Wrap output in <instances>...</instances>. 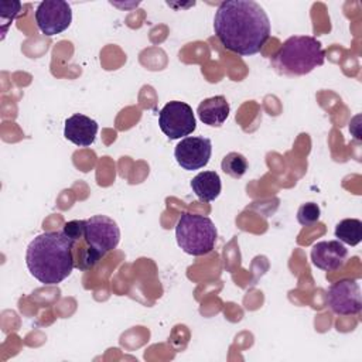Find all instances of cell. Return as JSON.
<instances>
[{
    "label": "cell",
    "instance_id": "2e32d148",
    "mask_svg": "<svg viewBox=\"0 0 362 362\" xmlns=\"http://www.w3.org/2000/svg\"><path fill=\"white\" fill-rule=\"evenodd\" d=\"M320 206L315 202H305L297 211V221L303 226H310L320 219Z\"/></svg>",
    "mask_w": 362,
    "mask_h": 362
},
{
    "label": "cell",
    "instance_id": "7c38bea8",
    "mask_svg": "<svg viewBox=\"0 0 362 362\" xmlns=\"http://www.w3.org/2000/svg\"><path fill=\"white\" fill-rule=\"evenodd\" d=\"M202 123L208 126H221L229 116V103L222 95L204 99L197 109Z\"/></svg>",
    "mask_w": 362,
    "mask_h": 362
},
{
    "label": "cell",
    "instance_id": "e0dca14e",
    "mask_svg": "<svg viewBox=\"0 0 362 362\" xmlns=\"http://www.w3.org/2000/svg\"><path fill=\"white\" fill-rule=\"evenodd\" d=\"M0 16H1V21H3V37L7 31V25L16 18V16L18 14V11L21 10V3L20 1H10V10H7V4L6 1L0 3Z\"/></svg>",
    "mask_w": 362,
    "mask_h": 362
},
{
    "label": "cell",
    "instance_id": "5bb4252c",
    "mask_svg": "<svg viewBox=\"0 0 362 362\" xmlns=\"http://www.w3.org/2000/svg\"><path fill=\"white\" fill-rule=\"evenodd\" d=\"M335 238L351 246L358 245L362 240V222L355 218L342 219L335 226Z\"/></svg>",
    "mask_w": 362,
    "mask_h": 362
},
{
    "label": "cell",
    "instance_id": "8fae6325",
    "mask_svg": "<svg viewBox=\"0 0 362 362\" xmlns=\"http://www.w3.org/2000/svg\"><path fill=\"white\" fill-rule=\"evenodd\" d=\"M98 129L99 126L96 120L90 119L89 116L75 113L65 120L64 136L66 140L79 147H88L95 141Z\"/></svg>",
    "mask_w": 362,
    "mask_h": 362
},
{
    "label": "cell",
    "instance_id": "ba28073f",
    "mask_svg": "<svg viewBox=\"0 0 362 362\" xmlns=\"http://www.w3.org/2000/svg\"><path fill=\"white\" fill-rule=\"evenodd\" d=\"M327 304L339 315L358 314L362 308V294L356 280L342 279L329 286L327 291Z\"/></svg>",
    "mask_w": 362,
    "mask_h": 362
},
{
    "label": "cell",
    "instance_id": "9a60e30c",
    "mask_svg": "<svg viewBox=\"0 0 362 362\" xmlns=\"http://www.w3.org/2000/svg\"><path fill=\"white\" fill-rule=\"evenodd\" d=\"M221 167L225 174H228L233 178H240L247 170V160L243 154L232 151L223 157Z\"/></svg>",
    "mask_w": 362,
    "mask_h": 362
},
{
    "label": "cell",
    "instance_id": "9c48e42d",
    "mask_svg": "<svg viewBox=\"0 0 362 362\" xmlns=\"http://www.w3.org/2000/svg\"><path fill=\"white\" fill-rule=\"evenodd\" d=\"M212 143L206 137H184L174 150L177 163L187 171L205 167L211 158Z\"/></svg>",
    "mask_w": 362,
    "mask_h": 362
},
{
    "label": "cell",
    "instance_id": "8992f818",
    "mask_svg": "<svg viewBox=\"0 0 362 362\" xmlns=\"http://www.w3.org/2000/svg\"><path fill=\"white\" fill-rule=\"evenodd\" d=\"M158 124L161 132L170 140L185 137L191 134L197 127L195 116L191 106L180 100H173L164 105L158 115Z\"/></svg>",
    "mask_w": 362,
    "mask_h": 362
},
{
    "label": "cell",
    "instance_id": "30bf717a",
    "mask_svg": "<svg viewBox=\"0 0 362 362\" xmlns=\"http://www.w3.org/2000/svg\"><path fill=\"white\" fill-rule=\"evenodd\" d=\"M346 257L348 250L339 240H321L311 247L313 264L325 272L339 269Z\"/></svg>",
    "mask_w": 362,
    "mask_h": 362
},
{
    "label": "cell",
    "instance_id": "7a4b0ae2",
    "mask_svg": "<svg viewBox=\"0 0 362 362\" xmlns=\"http://www.w3.org/2000/svg\"><path fill=\"white\" fill-rule=\"evenodd\" d=\"M74 245L64 232H44L37 235L25 252V263L30 273L42 284H58L65 280L74 263Z\"/></svg>",
    "mask_w": 362,
    "mask_h": 362
},
{
    "label": "cell",
    "instance_id": "277c9868",
    "mask_svg": "<svg viewBox=\"0 0 362 362\" xmlns=\"http://www.w3.org/2000/svg\"><path fill=\"white\" fill-rule=\"evenodd\" d=\"M218 238L214 222L204 215L184 212L175 225L178 246L191 256H202L215 247Z\"/></svg>",
    "mask_w": 362,
    "mask_h": 362
},
{
    "label": "cell",
    "instance_id": "4fadbf2b",
    "mask_svg": "<svg viewBox=\"0 0 362 362\" xmlns=\"http://www.w3.org/2000/svg\"><path fill=\"white\" fill-rule=\"evenodd\" d=\"M191 188L194 194L198 197V199L204 202H211L219 197L222 184L218 173L202 171L191 180Z\"/></svg>",
    "mask_w": 362,
    "mask_h": 362
},
{
    "label": "cell",
    "instance_id": "3957f363",
    "mask_svg": "<svg viewBox=\"0 0 362 362\" xmlns=\"http://www.w3.org/2000/svg\"><path fill=\"white\" fill-rule=\"evenodd\" d=\"M325 61L321 42L311 35H293L287 38L272 57L273 68L288 76L310 74Z\"/></svg>",
    "mask_w": 362,
    "mask_h": 362
},
{
    "label": "cell",
    "instance_id": "6da1fadb",
    "mask_svg": "<svg viewBox=\"0 0 362 362\" xmlns=\"http://www.w3.org/2000/svg\"><path fill=\"white\" fill-rule=\"evenodd\" d=\"M214 30L226 49L245 57L255 55L270 37V20L253 0H228L216 8Z\"/></svg>",
    "mask_w": 362,
    "mask_h": 362
},
{
    "label": "cell",
    "instance_id": "52a82bcc",
    "mask_svg": "<svg viewBox=\"0 0 362 362\" xmlns=\"http://www.w3.org/2000/svg\"><path fill=\"white\" fill-rule=\"evenodd\" d=\"M71 6L64 0H45L37 6L35 23L47 37L65 31L71 25Z\"/></svg>",
    "mask_w": 362,
    "mask_h": 362
},
{
    "label": "cell",
    "instance_id": "ac0fdd59",
    "mask_svg": "<svg viewBox=\"0 0 362 362\" xmlns=\"http://www.w3.org/2000/svg\"><path fill=\"white\" fill-rule=\"evenodd\" d=\"M64 235H66L69 239H72L74 242L79 240L81 238H83V233H85V221H69L64 225V229H62Z\"/></svg>",
    "mask_w": 362,
    "mask_h": 362
},
{
    "label": "cell",
    "instance_id": "5b68a950",
    "mask_svg": "<svg viewBox=\"0 0 362 362\" xmlns=\"http://www.w3.org/2000/svg\"><path fill=\"white\" fill-rule=\"evenodd\" d=\"M83 240L86 243V249L100 259L119 245L120 229L112 218L95 215L85 219Z\"/></svg>",
    "mask_w": 362,
    "mask_h": 362
}]
</instances>
